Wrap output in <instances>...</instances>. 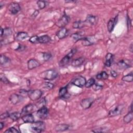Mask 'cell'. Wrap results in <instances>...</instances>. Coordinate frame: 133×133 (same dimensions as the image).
<instances>
[{
	"label": "cell",
	"instance_id": "cell-1",
	"mask_svg": "<svg viewBox=\"0 0 133 133\" xmlns=\"http://www.w3.org/2000/svg\"><path fill=\"white\" fill-rule=\"evenodd\" d=\"M58 73L57 71L54 69H49L42 73L41 77L44 79L53 80L55 79L58 76Z\"/></svg>",
	"mask_w": 133,
	"mask_h": 133
},
{
	"label": "cell",
	"instance_id": "cell-2",
	"mask_svg": "<svg viewBox=\"0 0 133 133\" xmlns=\"http://www.w3.org/2000/svg\"><path fill=\"white\" fill-rule=\"evenodd\" d=\"M31 130L34 132H41L45 129V124L43 121L33 122L30 126Z\"/></svg>",
	"mask_w": 133,
	"mask_h": 133
},
{
	"label": "cell",
	"instance_id": "cell-3",
	"mask_svg": "<svg viewBox=\"0 0 133 133\" xmlns=\"http://www.w3.org/2000/svg\"><path fill=\"white\" fill-rule=\"evenodd\" d=\"M76 52V49H72L66 55H65L59 62V65L61 67L64 66L68 64L71 60V59L72 58V57L74 56V55Z\"/></svg>",
	"mask_w": 133,
	"mask_h": 133
},
{
	"label": "cell",
	"instance_id": "cell-4",
	"mask_svg": "<svg viewBox=\"0 0 133 133\" xmlns=\"http://www.w3.org/2000/svg\"><path fill=\"white\" fill-rule=\"evenodd\" d=\"M43 94L42 91L39 89H34L28 91V95L32 101H36L41 98Z\"/></svg>",
	"mask_w": 133,
	"mask_h": 133
},
{
	"label": "cell",
	"instance_id": "cell-5",
	"mask_svg": "<svg viewBox=\"0 0 133 133\" xmlns=\"http://www.w3.org/2000/svg\"><path fill=\"white\" fill-rule=\"evenodd\" d=\"M86 82V80L85 78L83 76H79L74 79H73L71 81V83L78 87H83L85 85Z\"/></svg>",
	"mask_w": 133,
	"mask_h": 133
},
{
	"label": "cell",
	"instance_id": "cell-6",
	"mask_svg": "<svg viewBox=\"0 0 133 133\" xmlns=\"http://www.w3.org/2000/svg\"><path fill=\"white\" fill-rule=\"evenodd\" d=\"M70 21V17L66 15H63L56 22V25L59 28H64V26L68 24Z\"/></svg>",
	"mask_w": 133,
	"mask_h": 133
},
{
	"label": "cell",
	"instance_id": "cell-7",
	"mask_svg": "<svg viewBox=\"0 0 133 133\" xmlns=\"http://www.w3.org/2000/svg\"><path fill=\"white\" fill-rule=\"evenodd\" d=\"M124 105L120 104L116 107L114 109L110 110L109 112L108 116L109 117H114L121 114L124 109Z\"/></svg>",
	"mask_w": 133,
	"mask_h": 133
},
{
	"label": "cell",
	"instance_id": "cell-8",
	"mask_svg": "<svg viewBox=\"0 0 133 133\" xmlns=\"http://www.w3.org/2000/svg\"><path fill=\"white\" fill-rule=\"evenodd\" d=\"M8 10L9 12L12 15H16L18 13V12L20 10L21 7L20 5L16 2L11 3L8 6Z\"/></svg>",
	"mask_w": 133,
	"mask_h": 133
},
{
	"label": "cell",
	"instance_id": "cell-9",
	"mask_svg": "<svg viewBox=\"0 0 133 133\" xmlns=\"http://www.w3.org/2000/svg\"><path fill=\"white\" fill-rule=\"evenodd\" d=\"M94 102V99L92 98H87L82 100L81 102V106L83 109H89Z\"/></svg>",
	"mask_w": 133,
	"mask_h": 133
},
{
	"label": "cell",
	"instance_id": "cell-10",
	"mask_svg": "<svg viewBox=\"0 0 133 133\" xmlns=\"http://www.w3.org/2000/svg\"><path fill=\"white\" fill-rule=\"evenodd\" d=\"M48 114V110L47 107H46L45 106L38 109L36 112V114L38 116V117L43 119L46 118L47 117Z\"/></svg>",
	"mask_w": 133,
	"mask_h": 133
},
{
	"label": "cell",
	"instance_id": "cell-11",
	"mask_svg": "<svg viewBox=\"0 0 133 133\" xmlns=\"http://www.w3.org/2000/svg\"><path fill=\"white\" fill-rule=\"evenodd\" d=\"M23 99L22 95H19L17 94H13L9 97V101L13 104H16L21 102Z\"/></svg>",
	"mask_w": 133,
	"mask_h": 133
},
{
	"label": "cell",
	"instance_id": "cell-12",
	"mask_svg": "<svg viewBox=\"0 0 133 133\" xmlns=\"http://www.w3.org/2000/svg\"><path fill=\"white\" fill-rule=\"evenodd\" d=\"M41 65L40 63L38 61L35 59H30L27 63L28 68L29 70H32L33 69L36 68L39 66Z\"/></svg>",
	"mask_w": 133,
	"mask_h": 133
},
{
	"label": "cell",
	"instance_id": "cell-13",
	"mask_svg": "<svg viewBox=\"0 0 133 133\" xmlns=\"http://www.w3.org/2000/svg\"><path fill=\"white\" fill-rule=\"evenodd\" d=\"M117 65L122 69H126L131 66V62H130L129 60L127 59H123L119 61L117 63Z\"/></svg>",
	"mask_w": 133,
	"mask_h": 133
},
{
	"label": "cell",
	"instance_id": "cell-14",
	"mask_svg": "<svg viewBox=\"0 0 133 133\" xmlns=\"http://www.w3.org/2000/svg\"><path fill=\"white\" fill-rule=\"evenodd\" d=\"M34 105L32 103L28 104L22 108L21 112V115H24L28 114H31V113H32V112L34 111Z\"/></svg>",
	"mask_w": 133,
	"mask_h": 133
},
{
	"label": "cell",
	"instance_id": "cell-15",
	"mask_svg": "<svg viewBox=\"0 0 133 133\" xmlns=\"http://www.w3.org/2000/svg\"><path fill=\"white\" fill-rule=\"evenodd\" d=\"M117 16H116L115 17H114V18H112L109 20L107 24V29L109 32H111L113 30L114 28L116 23H117Z\"/></svg>",
	"mask_w": 133,
	"mask_h": 133
},
{
	"label": "cell",
	"instance_id": "cell-16",
	"mask_svg": "<svg viewBox=\"0 0 133 133\" xmlns=\"http://www.w3.org/2000/svg\"><path fill=\"white\" fill-rule=\"evenodd\" d=\"M86 22L92 25H96L98 21V18L97 16L92 15H88L86 19Z\"/></svg>",
	"mask_w": 133,
	"mask_h": 133
},
{
	"label": "cell",
	"instance_id": "cell-17",
	"mask_svg": "<svg viewBox=\"0 0 133 133\" xmlns=\"http://www.w3.org/2000/svg\"><path fill=\"white\" fill-rule=\"evenodd\" d=\"M68 35V30L65 28H61L56 33V36L59 39L65 38Z\"/></svg>",
	"mask_w": 133,
	"mask_h": 133
},
{
	"label": "cell",
	"instance_id": "cell-18",
	"mask_svg": "<svg viewBox=\"0 0 133 133\" xmlns=\"http://www.w3.org/2000/svg\"><path fill=\"white\" fill-rule=\"evenodd\" d=\"M70 126L66 124H60L57 125L55 127V130L57 132L64 131L69 129Z\"/></svg>",
	"mask_w": 133,
	"mask_h": 133
},
{
	"label": "cell",
	"instance_id": "cell-19",
	"mask_svg": "<svg viewBox=\"0 0 133 133\" xmlns=\"http://www.w3.org/2000/svg\"><path fill=\"white\" fill-rule=\"evenodd\" d=\"M85 61V59L83 57H79L74 59L71 62V65L74 67H78L83 64Z\"/></svg>",
	"mask_w": 133,
	"mask_h": 133
},
{
	"label": "cell",
	"instance_id": "cell-20",
	"mask_svg": "<svg viewBox=\"0 0 133 133\" xmlns=\"http://www.w3.org/2000/svg\"><path fill=\"white\" fill-rule=\"evenodd\" d=\"M22 120L24 123H32L34 122V118L32 114H28L24 115L21 117Z\"/></svg>",
	"mask_w": 133,
	"mask_h": 133
},
{
	"label": "cell",
	"instance_id": "cell-21",
	"mask_svg": "<svg viewBox=\"0 0 133 133\" xmlns=\"http://www.w3.org/2000/svg\"><path fill=\"white\" fill-rule=\"evenodd\" d=\"M105 61L104 63L105 66L107 67H110L113 62V55L111 53H108L105 56Z\"/></svg>",
	"mask_w": 133,
	"mask_h": 133
},
{
	"label": "cell",
	"instance_id": "cell-22",
	"mask_svg": "<svg viewBox=\"0 0 133 133\" xmlns=\"http://www.w3.org/2000/svg\"><path fill=\"white\" fill-rule=\"evenodd\" d=\"M71 37L74 42H77L78 41H82L85 37L84 34H82V32L74 33L71 35Z\"/></svg>",
	"mask_w": 133,
	"mask_h": 133
},
{
	"label": "cell",
	"instance_id": "cell-23",
	"mask_svg": "<svg viewBox=\"0 0 133 133\" xmlns=\"http://www.w3.org/2000/svg\"><path fill=\"white\" fill-rule=\"evenodd\" d=\"M94 41L93 38L90 37H85L82 40V44L83 46H88L92 45L94 43Z\"/></svg>",
	"mask_w": 133,
	"mask_h": 133
},
{
	"label": "cell",
	"instance_id": "cell-24",
	"mask_svg": "<svg viewBox=\"0 0 133 133\" xmlns=\"http://www.w3.org/2000/svg\"><path fill=\"white\" fill-rule=\"evenodd\" d=\"M29 35L26 32H18L16 36V39L17 41H23L26 39L28 37Z\"/></svg>",
	"mask_w": 133,
	"mask_h": 133
},
{
	"label": "cell",
	"instance_id": "cell-25",
	"mask_svg": "<svg viewBox=\"0 0 133 133\" xmlns=\"http://www.w3.org/2000/svg\"><path fill=\"white\" fill-rule=\"evenodd\" d=\"M51 41V38L47 35H42L38 37V43L46 44Z\"/></svg>",
	"mask_w": 133,
	"mask_h": 133
},
{
	"label": "cell",
	"instance_id": "cell-26",
	"mask_svg": "<svg viewBox=\"0 0 133 133\" xmlns=\"http://www.w3.org/2000/svg\"><path fill=\"white\" fill-rule=\"evenodd\" d=\"M133 119V113L132 111H130L126 115H125L123 118V121L125 123L127 124L130 123Z\"/></svg>",
	"mask_w": 133,
	"mask_h": 133
},
{
	"label": "cell",
	"instance_id": "cell-27",
	"mask_svg": "<svg viewBox=\"0 0 133 133\" xmlns=\"http://www.w3.org/2000/svg\"><path fill=\"white\" fill-rule=\"evenodd\" d=\"M85 22L81 20L75 21L73 23L72 26L74 29H81L84 26Z\"/></svg>",
	"mask_w": 133,
	"mask_h": 133
},
{
	"label": "cell",
	"instance_id": "cell-28",
	"mask_svg": "<svg viewBox=\"0 0 133 133\" xmlns=\"http://www.w3.org/2000/svg\"><path fill=\"white\" fill-rule=\"evenodd\" d=\"M10 60L9 58L6 57L5 55L3 54H1L0 56V63L1 65H5L9 62H10Z\"/></svg>",
	"mask_w": 133,
	"mask_h": 133
},
{
	"label": "cell",
	"instance_id": "cell-29",
	"mask_svg": "<svg viewBox=\"0 0 133 133\" xmlns=\"http://www.w3.org/2000/svg\"><path fill=\"white\" fill-rule=\"evenodd\" d=\"M21 116V113L19 112H15L10 114L9 117L14 121H17Z\"/></svg>",
	"mask_w": 133,
	"mask_h": 133
},
{
	"label": "cell",
	"instance_id": "cell-30",
	"mask_svg": "<svg viewBox=\"0 0 133 133\" xmlns=\"http://www.w3.org/2000/svg\"><path fill=\"white\" fill-rule=\"evenodd\" d=\"M109 77V75L105 71H102L100 73L96 75V78L98 79H107Z\"/></svg>",
	"mask_w": 133,
	"mask_h": 133
},
{
	"label": "cell",
	"instance_id": "cell-31",
	"mask_svg": "<svg viewBox=\"0 0 133 133\" xmlns=\"http://www.w3.org/2000/svg\"><path fill=\"white\" fill-rule=\"evenodd\" d=\"M68 93L67 87H63L60 88L59 90V96L60 98H63Z\"/></svg>",
	"mask_w": 133,
	"mask_h": 133
},
{
	"label": "cell",
	"instance_id": "cell-32",
	"mask_svg": "<svg viewBox=\"0 0 133 133\" xmlns=\"http://www.w3.org/2000/svg\"><path fill=\"white\" fill-rule=\"evenodd\" d=\"M122 80L126 82H131L133 81V77H132V73H129L126 75H124L122 78Z\"/></svg>",
	"mask_w": 133,
	"mask_h": 133
},
{
	"label": "cell",
	"instance_id": "cell-33",
	"mask_svg": "<svg viewBox=\"0 0 133 133\" xmlns=\"http://www.w3.org/2000/svg\"><path fill=\"white\" fill-rule=\"evenodd\" d=\"M95 83V79H94L93 78H89L87 81H86L85 86L86 88H90L92 87Z\"/></svg>",
	"mask_w": 133,
	"mask_h": 133
},
{
	"label": "cell",
	"instance_id": "cell-34",
	"mask_svg": "<svg viewBox=\"0 0 133 133\" xmlns=\"http://www.w3.org/2000/svg\"><path fill=\"white\" fill-rule=\"evenodd\" d=\"M47 2L44 1H38L37 2V4L38 8L41 9H44L46 6Z\"/></svg>",
	"mask_w": 133,
	"mask_h": 133
},
{
	"label": "cell",
	"instance_id": "cell-35",
	"mask_svg": "<svg viewBox=\"0 0 133 133\" xmlns=\"http://www.w3.org/2000/svg\"><path fill=\"white\" fill-rule=\"evenodd\" d=\"M38 37L39 36L37 35H34L31 36L29 38V42L31 43L35 44V43H38Z\"/></svg>",
	"mask_w": 133,
	"mask_h": 133
},
{
	"label": "cell",
	"instance_id": "cell-36",
	"mask_svg": "<svg viewBox=\"0 0 133 133\" xmlns=\"http://www.w3.org/2000/svg\"><path fill=\"white\" fill-rule=\"evenodd\" d=\"M46 100L45 99V98H42L41 100H39L37 103V105L36 107L38 108V109L43 107H44L45 106V104H46Z\"/></svg>",
	"mask_w": 133,
	"mask_h": 133
},
{
	"label": "cell",
	"instance_id": "cell-37",
	"mask_svg": "<svg viewBox=\"0 0 133 133\" xmlns=\"http://www.w3.org/2000/svg\"><path fill=\"white\" fill-rule=\"evenodd\" d=\"M43 87L48 89H51L54 87V85L51 83L45 82L43 84Z\"/></svg>",
	"mask_w": 133,
	"mask_h": 133
},
{
	"label": "cell",
	"instance_id": "cell-38",
	"mask_svg": "<svg viewBox=\"0 0 133 133\" xmlns=\"http://www.w3.org/2000/svg\"><path fill=\"white\" fill-rule=\"evenodd\" d=\"M43 59L44 60V61H48L49 60L51 57V55L50 53L48 52H44L43 54Z\"/></svg>",
	"mask_w": 133,
	"mask_h": 133
},
{
	"label": "cell",
	"instance_id": "cell-39",
	"mask_svg": "<svg viewBox=\"0 0 133 133\" xmlns=\"http://www.w3.org/2000/svg\"><path fill=\"white\" fill-rule=\"evenodd\" d=\"M20 131H18L17 129H16L15 127H11L9 128L8 129H7L5 131V132H12V133H17V132H19Z\"/></svg>",
	"mask_w": 133,
	"mask_h": 133
},
{
	"label": "cell",
	"instance_id": "cell-40",
	"mask_svg": "<svg viewBox=\"0 0 133 133\" xmlns=\"http://www.w3.org/2000/svg\"><path fill=\"white\" fill-rule=\"evenodd\" d=\"M11 33H12V31H11V30L10 28H5V29H4L3 35L5 36H9L11 34Z\"/></svg>",
	"mask_w": 133,
	"mask_h": 133
},
{
	"label": "cell",
	"instance_id": "cell-41",
	"mask_svg": "<svg viewBox=\"0 0 133 133\" xmlns=\"http://www.w3.org/2000/svg\"><path fill=\"white\" fill-rule=\"evenodd\" d=\"M1 81L4 84H8L9 83V81L7 79V77L5 76V74H1Z\"/></svg>",
	"mask_w": 133,
	"mask_h": 133
},
{
	"label": "cell",
	"instance_id": "cell-42",
	"mask_svg": "<svg viewBox=\"0 0 133 133\" xmlns=\"http://www.w3.org/2000/svg\"><path fill=\"white\" fill-rule=\"evenodd\" d=\"M92 132H107L108 130H107V129H103V128H96L94 130H92Z\"/></svg>",
	"mask_w": 133,
	"mask_h": 133
},
{
	"label": "cell",
	"instance_id": "cell-43",
	"mask_svg": "<svg viewBox=\"0 0 133 133\" xmlns=\"http://www.w3.org/2000/svg\"><path fill=\"white\" fill-rule=\"evenodd\" d=\"M9 115H10V114H9L8 112H4V113H2V114L0 115V118H1V119H5V118H6L9 117Z\"/></svg>",
	"mask_w": 133,
	"mask_h": 133
},
{
	"label": "cell",
	"instance_id": "cell-44",
	"mask_svg": "<svg viewBox=\"0 0 133 133\" xmlns=\"http://www.w3.org/2000/svg\"><path fill=\"white\" fill-rule=\"evenodd\" d=\"M94 90H95V91H97V90H100L102 88V86L100 85H98V84H94V85L92 86Z\"/></svg>",
	"mask_w": 133,
	"mask_h": 133
},
{
	"label": "cell",
	"instance_id": "cell-45",
	"mask_svg": "<svg viewBox=\"0 0 133 133\" xmlns=\"http://www.w3.org/2000/svg\"><path fill=\"white\" fill-rule=\"evenodd\" d=\"M25 49V46L24 45H20L19 44L18 48L16 49V50H18V51H22V50H24Z\"/></svg>",
	"mask_w": 133,
	"mask_h": 133
},
{
	"label": "cell",
	"instance_id": "cell-46",
	"mask_svg": "<svg viewBox=\"0 0 133 133\" xmlns=\"http://www.w3.org/2000/svg\"><path fill=\"white\" fill-rule=\"evenodd\" d=\"M110 73H111V76L113 77H116L117 76V73L114 70H111L110 71Z\"/></svg>",
	"mask_w": 133,
	"mask_h": 133
},
{
	"label": "cell",
	"instance_id": "cell-47",
	"mask_svg": "<svg viewBox=\"0 0 133 133\" xmlns=\"http://www.w3.org/2000/svg\"><path fill=\"white\" fill-rule=\"evenodd\" d=\"M127 26L128 29L130 28V26H131V21L128 16H127Z\"/></svg>",
	"mask_w": 133,
	"mask_h": 133
},
{
	"label": "cell",
	"instance_id": "cell-48",
	"mask_svg": "<svg viewBox=\"0 0 133 133\" xmlns=\"http://www.w3.org/2000/svg\"><path fill=\"white\" fill-rule=\"evenodd\" d=\"M38 14H39V11L37 10H35V11L33 12V14L32 15V17H36L38 15Z\"/></svg>",
	"mask_w": 133,
	"mask_h": 133
},
{
	"label": "cell",
	"instance_id": "cell-49",
	"mask_svg": "<svg viewBox=\"0 0 133 133\" xmlns=\"http://www.w3.org/2000/svg\"><path fill=\"white\" fill-rule=\"evenodd\" d=\"M4 126V123L2 122H1V123H0V130H2Z\"/></svg>",
	"mask_w": 133,
	"mask_h": 133
},
{
	"label": "cell",
	"instance_id": "cell-50",
	"mask_svg": "<svg viewBox=\"0 0 133 133\" xmlns=\"http://www.w3.org/2000/svg\"><path fill=\"white\" fill-rule=\"evenodd\" d=\"M4 29H3L2 27L1 28L0 31H1V37H2V36H3V34H4Z\"/></svg>",
	"mask_w": 133,
	"mask_h": 133
},
{
	"label": "cell",
	"instance_id": "cell-51",
	"mask_svg": "<svg viewBox=\"0 0 133 133\" xmlns=\"http://www.w3.org/2000/svg\"><path fill=\"white\" fill-rule=\"evenodd\" d=\"M129 49H130V51L131 52H132V44H131L130 46V47H129Z\"/></svg>",
	"mask_w": 133,
	"mask_h": 133
}]
</instances>
